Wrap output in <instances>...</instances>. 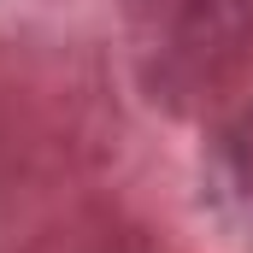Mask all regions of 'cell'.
Wrapping results in <instances>:
<instances>
[{
	"instance_id": "1",
	"label": "cell",
	"mask_w": 253,
	"mask_h": 253,
	"mask_svg": "<svg viewBox=\"0 0 253 253\" xmlns=\"http://www.w3.org/2000/svg\"><path fill=\"white\" fill-rule=\"evenodd\" d=\"M253 42V0H129V59L153 100L200 106Z\"/></svg>"
},
{
	"instance_id": "2",
	"label": "cell",
	"mask_w": 253,
	"mask_h": 253,
	"mask_svg": "<svg viewBox=\"0 0 253 253\" xmlns=\"http://www.w3.org/2000/svg\"><path fill=\"white\" fill-rule=\"evenodd\" d=\"M200 189L212 218L253 248V112L230 118V124L212 135L206 147V165H200Z\"/></svg>"
}]
</instances>
